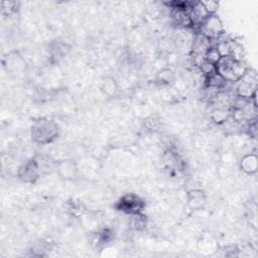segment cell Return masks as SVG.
Segmentation results:
<instances>
[{"instance_id": "obj_1", "label": "cell", "mask_w": 258, "mask_h": 258, "mask_svg": "<svg viewBox=\"0 0 258 258\" xmlns=\"http://www.w3.org/2000/svg\"><path fill=\"white\" fill-rule=\"evenodd\" d=\"M59 126L58 124L46 117H41L36 119L31 126L30 136L34 143L45 145L52 143L59 136Z\"/></svg>"}, {"instance_id": "obj_2", "label": "cell", "mask_w": 258, "mask_h": 258, "mask_svg": "<svg viewBox=\"0 0 258 258\" xmlns=\"http://www.w3.org/2000/svg\"><path fill=\"white\" fill-rule=\"evenodd\" d=\"M249 67L243 59H236L231 56H223L215 64L218 74L226 83H237L248 72Z\"/></svg>"}, {"instance_id": "obj_3", "label": "cell", "mask_w": 258, "mask_h": 258, "mask_svg": "<svg viewBox=\"0 0 258 258\" xmlns=\"http://www.w3.org/2000/svg\"><path fill=\"white\" fill-rule=\"evenodd\" d=\"M114 208L116 211L121 212L126 215H135L143 213L145 208V202L136 194H125L123 195L115 204Z\"/></svg>"}, {"instance_id": "obj_4", "label": "cell", "mask_w": 258, "mask_h": 258, "mask_svg": "<svg viewBox=\"0 0 258 258\" xmlns=\"http://www.w3.org/2000/svg\"><path fill=\"white\" fill-rule=\"evenodd\" d=\"M198 33H201L209 39L218 40L225 34V27L221 18L217 14L209 15L198 28Z\"/></svg>"}, {"instance_id": "obj_5", "label": "cell", "mask_w": 258, "mask_h": 258, "mask_svg": "<svg viewBox=\"0 0 258 258\" xmlns=\"http://www.w3.org/2000/svg\"><path fill=\"white\" fill-rule=\"evenodd\" d=\"M235 94L236 97L244 98V99H252L256 97L257 93V75L254 71L248 70L245 76L236 83Z\"/></svg>"}, {"instance_id": "obj_6", "label": "cell", "mask_w": 258, "mask_h": 258, "mask_svg": "<svg viewBox=\"0 0 258 258\" xmlns=\"http://www.w3.org/2000/svg\"><path fill=\"white\" fill-rule=\"evenodd\" d=\"M41 175V171L34 156L24 161L17 169V177L24 183L33 184Z\"/></svg>"}, {"instance_id": "obj_7", "label": "cell", "mask_w": 258, "mask_h": 258, "mask_svg": "<svg viewBox=\"0 0 258 258\" xmlns=\"http://www.w3.org/2000/svg\"><path fill=\"white\" fill-rule=\"evenodd\" d=\"M212 45L211 39L201 33L196 34L191 45V57L196 66L199 67L205 60V56Z\"/></svg>"}, {"instance_id": "obj_8", "label": "cell", "mask_w": 258, "mask_h": 258, "mask_svg": "<svg viewBox=\"0 0 258 258\" xmlns=\"http://www.w3.org/2000/svg\"><path fill=\"white\" fill-rule=\"evenodd\" d=\"M55 172L62 180H74L78 177L79 167L75 159L63 158L56 161Z\"/></svg>"}, {"instance_id": "obj_9", "label": "cell", "mask_w": 258, "mask_h": 258, "mask_svg": "<svg viewBox=\"0 0 258 258\" xmlns=\"http://www.w3.org/2000/svg\"><path fill=\"white\" fill-rule=\"evenodd\" d=\"M207 203V196L200 188H192L186 192V204L190 211L197 212L202 210Z\"/></svg>"}, {"instance_id": "obj_10", "label": "cell", "mask_w": 258, "mask_h": 258, "mask_svg": "<svg viewBox=\"0 0 258 258\" xmlns=\"http://www.w3.org/2000/svg\"><path fill=\"white\" fill-rule=\"evenodd\" d=\"M187 12H188V17H189L191 27H196L197 29L204 22V20L209 16V14L205 10L201 1L192 2Z\"/></svg>"}, {"instance_id": "obj_11", "label": "cell", "mask_w": 258, "mask_h": 258, "mask_svg": "<svg viewBox=\"0 0 258 258\" xmlns=\"http://www.w3.org/2000/svg\"><path fill=\"white\" fill-rule=\"evenodd\" d=\"M240 169L246 174H255L258 169V157L255 153L245 154L239 162Z\"/></svg>"}, {"instance_id": "obj_12", "label": "cell", "mask_w": 258, "mask_h": 258, "mask_svg": "<svg viewBox=\"0 0 258 258\" xmlns=\"http://www.w3.org/2000/svg\"><path fill=\"white\" fill-rule=\"evenodd\" d=\"M101 91L109 98L115 97L119 92V86L114 77H105L101 82Z\"/></svg>"}, {"instance_id": "obj_13", "label": "cell", "mask_w": 258, "mask_h": 258, "mask_svg": "<svg viewBox=\"0 0 258 258\" xmlns=\"http://www.w3.org/2000/svg\"><path fill=\"white\" fill-rule=\"evenodd\" d=\"M230 118H231V110L223 106H219L211 112L212 121L218 125H222L226 123L227 121H229Z\"/></svg>"}, {"instance_id": "obj_14", "label": "cell", "mask_w": 258, "mask_h": 258, "mask_svg": "<svg viewBox=\"0 0 258 258\" xmlns=\"http://www.w3.org/2000/svg\"><path fill=\"white\" fill-rule=\"evenodd\" d=\"M162 122L157 115H149L143 121L144 128L149 132H158L161 128Z\"/></svg>"}, {"instance_id": "obj_15", "label": "cell", "mask_w": 258, "mask_h": 258, "mask_svg": "<svg viewBox=\"0 0 258 258\" xmlns=\"http://www.w3.org/2000/svg\"><path fill=\"white\" fill-rule=\"evenodd\" d=\"M130 220V226L135 231H142L147 226V218L143 213L131 215Z\"/></svg>"}, {"instance_id": "obj_16", "label": "cell", "mask_w": 258, "mask_h": 258, "mask_svg": "<svg viewBox=\"0 0 258 258\" xmlns=\"http://www.w3.org/2000/svg\"><path fill=\"white\" fill-rule=\"evenodd\" d=\"M68 211L75 217L81 216L85 211V206L79 200H71L68 202Z\"/></svg>"}, {"instance_id": "obj_17", "label": "cell", "mask_w": 258, "mask_h": 258, "mask_svg": "<svg viewBox=\"0 0 258 258\" xmlns=\"http://www.w3.org/2000/svg\"><path fill=\"white\" fill-rule=\"evenodd\" d=\"M19 2L16 1H2L1 2V13L4 15H11L18 11Z\"/></svg>"}, {"instance_id": "obj_18", "label": "cell", "mask_w": 258, "mask_h": 258, "mask_svg": "<svg viewBox=\"0 0 258 258\" xmlns=\"http://www.w3.org/2000/svg\"><path fill=\"white\" fill-rule=\"evenodd\" d=\"M220 58H221V56H220L219 52L217 51V49L215 47V44L212 45L211 48L208 50L206 56H205V60H207L208 62H210V63L215 66L219 61Z\"/></svg>"}, {"instance_id": "obj_19", "label": "cell", "mask_w": 258, "mask_h": 258, "mask_svg": "<svg viewBox=\"0 0 258 258\" xmlns=\"http://www.w3.org/2000/svg\"><path fill=\"white\" fill-rule=\"evenodd\" d=\"M157 80L162 84H169L173 80V74L170 70L164 69L158 73Z\"/></svg>"}, {"instance_id": "obj_20", "label": "cell", "mask_w": 258, "mask_h": 258, "mask_svg": "<svg viewBox=\"0 0 258 258\" xmlns=\"http://www.w3.org/2000/svg\"><path fill=\"white\" fill-rule=\"evenodd\" d=\"M68 50H69V48L67 47V44L66 43H59V42L54 43V46H52V48H51L52 55L56 56V57H61V56L66 55Z\"/></svg>"}, {"instance_id": "obj_21", "label": "cell", "mask_w": 258, "mask_h": 258, "mask_svg": "<svg viewBox=\"0 0 258 258\" xmlns=\"http://www.w3.org/2000/svg\"><path fill=\"white\" fill-rule=\"evenodd\" d=\"M205 10L207 11V13L209 15H212V14H217V10L219 8V2L218 1H201Z\"/></svg>"}, {"instance_id": "obj_22", "label": "cell", "mask_w": 258, "mask_h": 258, "mask_svg": "<svg viewBox=\"0 0 258 258\" xmlns=\"http://www.w3.org/2000/svg\"><path fill=\"white\" fill-rule=\"evenodd\" d=\"M247 131H248V134L250 135V137H252V138H256L257 137V123H256V119L251 120V121L248 122Z\"/></svg>"}]
</instances>
